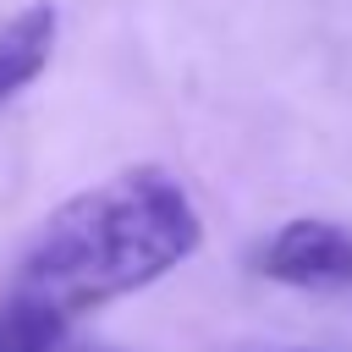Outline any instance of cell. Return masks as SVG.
<instances>
[{
	"label": "cell",
	"mask_w": 352,
	"mask_h": 352,
	"mask_svg": "<svg viewBox=\"0 0 352 352\" xmlns=\"http://www.w3.org/2000/svg\"><path fill=\"white\" fill-rule=\"evenodd\" d=\"M60 352H110V346H60Z\"/></svg>",
	"instance_id": "cell-4"
},
{
	"label": "cell",
	"mask_w": 352,
	"mask_h": 352,
	"mask_svg": "<svg viewBox=\"0 0 352 352\" xmlns=\"http://www.w3.org/2000/svg\"><path fill=\"white\" fill-rule=\"evenodd\" d=\"M253 270L264 280L297 286V292H346L352 286V231L324 214H292L258 242Z\"/></svg>",
	"instance_id": "cell-2"
},
{
	"label": "cell",
	"mask_w": 352,
	"mask_h": 352,
	"mask_svg": "<svg viewBox=\"0 0 352 352\" xmlns=\"http://www.w3.org/2000/svg\"><path fill=\"white\" fill-rule=\"evenodd\" d=\"M297 352H308V346H297Z\"/></svg>",
	"instance_id": "cell-6"
},
{
	"label": "cell",
	"mask_w": 352,
	"mask_h": 352,
	"mask_svg": "<svg viewBox=\"0 0 352 352\" xmlns=\"http://www.w3.org/2000/svg\"><path fill=\"white\" fill-rule=\"evenodd\" d=\"M204 248V214L165 165H126L44 214L0 292V336L16 352H60L72 330L165 280Z\"/></svg>",
	"instance_id": "cell-1"
},
{
	"label": "cell",
	"mask_w": 352,
	"mask_h": 352,
	"mask_svg": "<svg viewBox=\"0 0 352 352\" xmlns=\"http://www.w3.org/2000/svg\"><path fill=\"white\" fill-rule=\"evenodd\" d=\"M55 33H60V11L50 0L22 6L16 16L0 22V104H11L55 55Z\"/></svg>",
	"instance_id": "cell-3"
},
{
	"label": "cell",
	"mask_w": 352,
	"mask_h": 352,
	"mask_svg": "<svg viewBox=\"0 0 352 352\" xmlns=\"http://www.w3.org/2000/svg\"><path fill=\"white\" fill-rule=\"evenodd\" d=\"M0 352H16V346H11V341H6V336H0Z\"/></svg>",
	"instance_id": "cell-5"
}]
</instances>
